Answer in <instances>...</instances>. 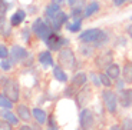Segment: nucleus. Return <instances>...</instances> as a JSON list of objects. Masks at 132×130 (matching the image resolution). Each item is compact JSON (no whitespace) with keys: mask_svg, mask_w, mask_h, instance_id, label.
<instances>
[{"mask_svg":"<svg viewBox=\"0 0 132 130\" xmlns=\"http://www.w3.org/2000/svg\"><path fill=\"white\" fill-rule=\"evenodd\" d=\"M40 126H42V124H39V123H36V124H33V130H42V127H40Z\"/></svg>","mask_w":132,"mask_h":130,"instance_id":"nucleus-47","label":"nucleus"},{"mask_svg":"<svg viewBox=\"0 0 132 130\" xmlns=\"http://www.w3.org/2000/svg\"><path fill=\"white\" fill-rule=\"evenodd\" d=\"M12 7H13V3H9L7 0H2V3H0V16L6 17L7 10L12 9Z\"/></svg>","mask_w":132,"mask_h":130,"instance_id":"nucleus-30","label":"nucleus"},{"mask_svg":"<svg viewBox=\"0 0 132 130\" xmlns=\"http://www.w3.org/2000/svg\"><path fill=\"white\" fill-rule=\"evenodd\" d=\"M75 2H76V0H68V6H73V3H75Z\"/></svg>","mask_w":132,"mask_h":130,"instance_id":"nucleus-49","label":"nucleus"},{"mask_svg":"<svg viewBox=\"0 0 132 130\" xmlns=\"http://www.w3.org/2000/svg\"><path fill=\"white\" fill-rule=\"evenodd\" d=\"M47 130H59L56 122H55V117H53L52 114H50L49 119H47Z\"/></svg>","mask_w":132,"mask_h":130,"instance_id":"nucleus-36","label":"nucleus"},{"mask_svg":"<svg viewBox=\"0 0 132 130\" xmlns=\"http://www.w3.org/2000/svg\"><path fill=\"white\" fill-rule=\"evenodd\" d=\"M78 130H82V129H78Z\"/></svg>","mask_w":132,"mask_h":130,"instance_id":"nucleus-51","label":"nucleus"},{"mask_svg":"<svg viewBox=\"0 0 132 130\" xmlns=\"http://www.w3.org/2000/svg\"><path fill=\"white\" fill-rule=\"evenodd\" d=\"M102 100H103V106H105L106 112L111 114H116L118 112V104H119V97L118 94L111 89H103L102 90Z\"/></svg>","mask_w":132,"mask_h":130,"instance_id":"nucleus-4","label":"nucleus"},{"mask_svg":"<svg viewBox=\"0 0 132 130\" xmlns=\"http://www.w3.org/2000/svg\"><path fill=\"white\" fill-rule=\"evenodd\" d=\"M126 2H129V0H113L112 3H113V6H115V7H121V6H123Z\"/></svg>","mask_w":132,"mask_h":130,"instance_id":"nucleus-41","label":"nucleus"},{"mask_svg":"<svg viewBox=\"0 0 132 130\" xmlns=\"http://www.w3.org/2000/svg\"><path fill=\"white\" fill-rule=\"evenodd\" d=\"M16 113H17V116L20 117V120L23 122V123H29L30 119L33 117L32 110H30L29 106H27V104H24V103H17Z\"/></svg>","mask_w":132,"mask_h":130,"instance_id":"nucleus-14","label":"nucleus"},{"mask_svg":"<svg viewBox=\"0 0 132 130\" xmlns=\"http://www.w3.org/2000/svg\"><path fill=\"white\" fill-rule=\"evenodd\" d=\"M37 60H39V63L42 66H45V67H49V66H55V63H53V57H52V52L50 50H45V52H40L39 56H37Z\"/></svg>","mask_w":132,"mask_h":130,"instance_id":"nucleus-22","label":"nucleus"},{"mask_svg":"<svg viewBox=\"0 0 132 130\" xmlns=\"http://www.w3.org/2000/svg\"><path fill=\"white\" fill-rule=\"evenodd\" d=\"M0 130H13V124L10 122L4 120V119H2L0 120Z\"/></svg>","mask_w":132,"mask_h":130,"instance_id":"nucleus-38","label":"nucleus"},{"mask_svg":"<svg viewBox=\"0 0 132 130\" xmlns=\"http://www.w3.org/2000/svg\"><path fill=\"white\" fill-rule=\"evenodd\" d=\"M86 81H88V73H85V72H76L72 76V85L76 86V87L85 86Z\"/></svg>","mask_w":132,"mask_h":130,"instance_id":"nucleus-24","label":"nucleus"},{"mask_svg":"<svg viewBox=\"0 0 132 130\" xmlns=\"http://www.w3.org/2000/svg\"><path fill=\"white\" fill-rule=\"evenodd\" d=\"M57 63L65 70H72V72L79 67V63H78V59L75 56V52L70 49L69 46L63 47V49H60L57 52Z\"/></svg>","mask_w":132,"mask_h":130,"instance_id":"nucleus-2","label":"nucleus"},{"mask_svg":"<svg viewBox=\"0 0 132 130\" xmlns=\"http://www.w3.org/2000/svg\"><path fill=\"white\" fill-rule=\"evenodd\" d=\"M109 130H122V127H121V124H112L109 127Z\"/></svg>","mask_w":132,"mask_h":130,"instance_id":"nucleus-45","label":"nucleus"},{"mask_svg":"<svg viewBox=\"0 0 132 130\" xmlns=\"http://www.w3.org/2000/svg\"><path fill=\"white\" fill-rule=\"evenodd\" d=\"M52 75H53V77L56 79L57 81H60V83H66V81L69 80V77H68V75H66V72H65V69H63L60 64L53 66Z\"/></svg>","mask_w":132,"mask_h":130,"instance_id":"nucleus-23","label":"nucleus"},{"mask_svg":"<svg viewBox=\"0 0 132 130\" xmlns=\"http://www.w3.org/2000/svg\"><path fill=\"white\" fill-rule=\"evenodd\" d=\"M105 73L112 79V80H118L119 77H122V67L119 64H116V63H112V64H109L108 67L105 69Z\"/></svg>","mask_w":132,"mask_h":130,"instance_id":"nucleus-21","label":"nucleus"},{"mask_svg":"<svg viewBox=\"0 0 132 130\" xmlns=\"http://www.w3.org/2000/svg\"><path fill=\"white\" fill-rule=\"evenodd\" d=\"M83 17H73L72 20L66 23V30L69 33H80V29H82V23H83Z\"/></svg>","mask_w":132,"mask_h":130,"instance_id":"nucleus-18","label":"nucleus"},{"mask_svg":"<svg viewBox=\"0 0 132 130\" xmlns=\"http://www.w3.org/2000/svg\"><path fill=\"white\" fill-rule=\"evenodd\" d=\"M19 130H33V127L29 126V123H24V124H22V126L19 127Z\"/></svg>","mask_w":132,"mask_h":130,"instance_id":"nucleus-44","label":"nucleus"},{"mask_svg":"<svg viewBox=\"0 0 132 130\" xmlns=\"http://www.w3.org/2000/svg\"><path fill=\"white\" fill-rule=\"evenodd\" d=\"M90 100H92V87L88 86V85L82 86V87L79 89V91L76 93V96H75V101H76L78 109L86 107V104L89 103Z\"/></svg>","mask_w":132,"mask_h":130,"instance_id":"nucleus-7","label":"nucleus"},{"mask_svg":"<svg viewBox=\"0 0 132 130\" xmlns=\"http://www.w3.org/2000/svg\"><path fill=\"white\" fill-rule=\"evenodd\" d=\"M119 42H116V46H125L126 44V39L125 37H118Z\"/></svg>","mask_w":132,"mask_h":130,"instance_id":"nucleus-43","label":"nucleus"},{"mask_svg":"<svg viewBox=\"0 0 132 130\" xmlns=\"http://www.w3.org/2000/svg\"><path fill=\"white\" fill-rule=\"evenodd\" d=\"M45 44L47 46V49H49L50 52H59L60 49L69 46V39L62 37L60 34H57L56 32H53L49 36V39L45 42Z\"/></svg>","mask_w":132,"mask_h":130,"instance_id":"nucleus-5","label":"nucleus"},{"mask_svg":"<svg viewBox=\"0 0 132 130\" xmlns=\"http://www.w3.org/2000/svg\"><path fill=\"white\" fill-rule=\"evenodd\" d=\"M12 24H10V22H7L6 17H2L0 16V33H2V37H4V39H7V37H10V34H12Z\"/></svg>","mask_w":132,"mask_h":130,"instance_id":"nucleus-25","label":"nucleus"},{"mask_svg":"<svg viewBox=\"0 0 132 130\" xmlns=\"http://www.w3.org/2000/svg\"><path fill=\"white\" fill-rule=\"evenodd\" d=\"M79 127L82 130H93L95 127V114L90 109L83 107L79 112Z\"/></svg>","mask_w":132,"mask_h":130,"instance_id":"nucleus-6","label":"nucleus"},{"mask_svg":"<svg viewBox=\"0 0 132 130\" xmlns=\"http://www.w3.org/2000/svg\"><path fill=\"white\" fill-rule=\"evenodd\" d=\"M99 32H101L99 27H90V29H86V30H83V32L79 33L78 40H79L80 43H92L93 44L95 40L98 39Z\"/></svg>","mask_w":132,"mask_h":130,"instance_id":"nucleus-11","label":"nucleus"},{"mask_svg":"<svg viewBox=\"0 0 132 130\" xmlns=\"http://www.w3.org/2000/svg\"><path fill=\"white\" fill-rule=\"evenodd\" d=\"M122 79L125 83L132 85V62H125V64L122 66Z\"/></svg>","mask_w":132,"mask_h":130,"instance_id":"nucleus-28","label":"nucleus"},{"mask_svg":"<svg viewBox=\"0 0 132 130\" xmlns=\"http://www.w3.org/2000/svg\"><path fill=\"white\" fill-rule=\"evenodd\" d=\"M123 83H125V80L123 79H118L116 80V89H118V91H121V90H123Z\"/></svg>","mask_w":132,"mask_h":130,"instance_id":"nucleus-40","label":"nucleus"},{"mask_svg":"<svg viewBox=\"0 0 132 130\" xmlns=\"http://www.w3.org/2000/svg\"><path fill=\"white\" fill-rule=\"evenodd\" d=\"M32 27H24L23 30H22V33H20V36H22V40H23L24 43H29L30 42V36H32Z\"/></svg>","mask_w":132,"mask_h":130,"instance_id":"nucleus-32","label":"nucleus"},{"mask_svg":"<svg viewBox=\"0 0 132 130\" xmlns=\"http://www.w3.org/2000/svg\"><path fill=\"white\" fill-rule=\"evenodd\" d=\"M2 119L10 122L13 126H19V123L22 122V120H20V117L17 116V114L12 113V110H6V109H2Z\"/></svg>","mask_w":132,"mask_h":130,"instance_id":"nucleus-26","label":"nucleus"},{"mask_svg":"<svg viewBox=\"0 0 132 130\" xmlns=\"http://www.w3.org/2000/svg\"><path fill=\"white\" fill-rule=\"evenodd\" d=\"M27 57H30V53L27 52V49H24L23 46H20V44L12 46L9 59L12 60V63H13V64H16V63H22V62H26Z\"/></svg>","mask_w":132,"mask_h":130,"instance_id":"nucleus-9","label":"nucleus"},{"mask_svg":"<svg viewBox=\"0 0 132 130\" xmlns=\"http://www.w3.org/2000/svg\"><path fill=\"white\" fill-rule=\"evenodd\" d=\"M109 39H111V34H109L108 30L101 29V32H99V34H98V39L95 40L93 46H95L96 49H102V47H105V46L111 42Z\"/></svg>","mask_w":132,"mask_h":130,"instance_id":"nucleus-17","label":"nucleus"},{"mask_svg":"<svg viewBox=\"0 0 132 130\" xmlns=\"http://www.w3.org/2000/svg\"><path fill=\"white\" fill-rule=\"evenodd\" d=\"M32 32L33 34L40 39L43 43L49 39V36L52 34L55 30L52 29V24H50V20L46 19V17H36L32 23Z\"/></svg>","mask_w":132,"mask_h":130,"instance_id":"nucleus-1","label":"nucleus"},{"mask_svg":"<svg viewBox=\"0 0 132 130\" xmlns=\"http://www.w3.org/2000/svg\"><path fill=\"white\" fill-rule=\"evenodd\" d=\"M76 86H73V85H70V86H68V87L65 89V91H63V96L65 97H75L76 96Z\"/></svg>","mask_w":132,"mask_h":130,"instance_id":"nucleus-35","label":"nucleus"},{"mask_svg":"<svg viewBox=\"0 0 132 130\" xmlns=\"http://www.w3.org/2000/svg\"><path fill=\"white\" fill-rule=\"evenodd\" d=\"M26 17H27V12H26V10L16 9V12H13L12 16L9 17V22H10V24H12L13 27H19L20 24L26 20Z\"/></svg>","mask_w":132,"mask_h":130,"instance_id":"nucleus-15","label":"nucleus"},{"mask_svg":"<svg viewBox=\"0 0 132 130\" xmlns=\"http://www.w3.org/2000/svg\"><path fill=\"white\" fill-rule=\"evenodd\" d=\"M89 76H90V80H92L93 86H96V87H101V86H102V81H101V76H99V73L92 72V73H89Z\"/></svg>","mask_w":132,"mask_h":130,"instance_id":"nucleus-34","label":"nucleus"},{"mask_svg":"<svg viewBox=\"0 0 132 130\" xmlns=\"http://www.w3.org/2000/svg\"><path fill=\"white\" fill-rule=\"evenodd\" d=\"M60 10H62V6L50 0V3H47L46 7H45V17H46V19H49V20H52L53 17L59 13Z\"/></svg>","mask_w":132,"mask_h":130,"instance_id":"nucleus-20","label":"nucleus"},{"mask_svg":"<svg viewBox=\"0 0 132 130\" xmlns=\"http://www.w3.org/2000/svg\"><path fill=\"white\" fill-rule=\"evenodd\" d=\"M88 4L86 0H76L73 6H70V19L73 17H83V12H85V7Z\"/></svg>","mask_w":132,"mask_h":130,"instance_id":"nucleus-16","label":"nucleus"},{"mask_svg":"<svg viewBox=\"0 0 132 130\" xmlns=\"http://www.w3.org/2000/svg\"><path fill=\"white\" fill-rule=\"evenodd\" d=\"M14 101H12L4 93L0 94V109H6V110H12L13 109Z\"/></svg>","mask_w":132,"mask_h":130,"instance_id":"nucleus-29","label":"nucleus"},{"mask_svg":"<svg viewBox=\"0 0 132 130\" xmlns=\"http://www.w3.org/2000/svg\"><path fill=\"white\" fill-rule=\"evenodd\" d=\"M101 9H102V6H101L99 0H90V2H88V4L85 7V12H83V19H90L92 16L98 14L101 12Z\"/></svg>","mask_w":132,"mask_h":130,"instance_id":"nucleus-12","label":"nucleus"},{"mask_svg":"<svg viewBox=\"0 0 132 130\" xmlns=\"http://www.w3.org/2000/svg\"><path fill=\"white\" fill-rule=\"evenodd\" d=\"M99 76H101V81H102V86L106 89H111L112 87V79L109 77L106 73H99Z\"/></svg>","mask_w":132,"mask_h":130,"instance_id":"nucleus-31","label":"nucleus"},{"mask_svg":"<svg viewBox=\"0 0 132 130\" xmlns=\"http://www.w3.org/2000/svg\"><path fill=\"white\" fill-rule=\"evenodd\" d=\"M121 127H122V130H132V119H131V117L123 119Z\"/></svg>","mask_w":132,"mask_h":130,"instance_id":"nucleus-37","label":"nucleus"},{"mask_svg":"<svg viewBox=\"0 0 132 130\" xmlns=\"http://www.w3.org/2000/svg\"><path fill=\"white\" fill-rule=\"evenodd\" d=\"M129 19H131V22H132V16H131V17H129Z\"/></svg>","mask_w":132,"mask_h":130,"instance_id":"nucleus-50","label":"nucleus"},{"mask_svg":"<svg viewBox=\"0 0 132 130\" xmlns=\"http://www.w3.org/2000/svg\"><path fill=\"white\" fill-rule=\"evenodd\" d=\"M12 66H13V63H12V60H10L9 57H7V59H2L0 67H2V70H3V72H9L10 69H12Z\"/></svg>","mask_w":132,"mask_h":130,"instance_id":"nucleus-33","label":"nucleus"},{"mask_svg":"<svg viewBox=\"0 0 132 130\" xmlns=\"http://www.w3.org/2000/svg\"><path fill=\"white\" fill-rule=\"evenodd\" d=\"M9 56H10V50L7 49L4 44H2V46H0V57H2V59H7Z\"/></svg>","mask_w":132,"mask_h":130,"instance_id":"nucleus-39","label":"nucleus"},{"mask_svg":"<svg viewBox=\"0 0 132 130\" xmlns=\"http://www.w3.org/2000/svg\"><path fill=\"white\" fill-rule=\"evenodd\" d=\"M69 19H70V14H69V13H66L65 10H60L59 13H57L55 17H53L52 20H50L52 29L55 30L56 33H59L60 30H62V27L66 26V23L69 22Z\"/></svg>","mask_w":132,"mask_h":130,"instance_id":"nucleus-10","label":"nucleus"},{"mask_svg":"<svg viewBox=\"0 0 132 130\" xmlns=\"http://www.w3.org/2000/svg\"><path fill=\"white\" fill-rule=\"evenodd\" d=\"M125 32H126V34H128V37L132 40V22H131V23L128 24V26L125 27Z\"/></svg>","mask_w":132,"mask_h":130,"instance_id":"nucleus-42","label":"nucleus"},{"mask_svg":"<svg viewBox=\"0 0 132 130\" xmlns=\"http://www.w3.org/2000/svg\"><path fill=\"white\" fill-rule=\"evenodd\" d=\"M112 63H113V50L111 49H103L95 57V66L98 69H101V70H105Z\"/></svg>","mask_w":132,"mask_h":130,"instance_id":"nucleus-8","label":"nucleus"},{"mask_svg":"<svg viewBox=\"0 0 132 130\" xmlns=\"http://www.w3.org/2000/svg\"><path fill=\"white\" fill-rule=\"evenodd\" d=\"M52 2H55V3H57V4H60V6H65V3H68V0H52Z\"/></svg>","mask_w":132,"mask_h":130,"instance_id":"nucleus-46","label":"nucleus"},{"mask_svg":"<svg viewBox=\"0 0 132 130\" xmlns=\"http://www.w3.org/2000/svg\"><path fill=\"white\" fill-rule=\"evenodd\" d=\"M32 114H33V119H35V122L39 124H45L47 123V119H49V116H47V113L45 110H43L42 107H39V106H36V107L32 109Z\"/></svg>","mask_w":132,"mask_h":130,"instance_id":"nucleus-19","label":"nucleus"},{"mask_svg":"<svg viewBox=\"0 0 132 130\" xmlns=\"http://www.w3.org/2000/svg\"><path fill=\"white\" fill-rule=\"evenodd\" d=\"M95 46L92 43H80L79 46V53L83 56V57H92L93 53H95Z\"/></svg>","mask_w":132,"mask_h":130,"instance_id":"nucleus-27","label":"nucleus"},{"mask_svg":"<svg viewBox=\"0 0 132 130\" xmlns=\"http://www.w3.org/2000/svg\"><path fill=\"white\" fill-rule=\"evenodd\" d=\"M2 93H4L12 101L17 103L20 100V89L19 83L14 79L2 77Z\"/></svg>","mask_w":132,"mask_h":130,"instance_id":"nucleus-3","label":"nucleus"},{"mask_svg":"<svg viewBox=\"0 0 132 130\" xmlns=\"http://www.w3.org/2000/svg\"><path fill=\"white\" fill-rule=\"evenodd\" d=\"M112 2H113V0H112Z\"/></svg>","mask_w":132,"mask_h":130,"instance_id":"nucleus-52","label":"nucleus"},{"mask_svg":"<svg viewBox=\"0 0 132 130\" xmlns=\"http://www.w3.org/2000/svg\"><path fill=\"white\" fill-rule=\"evenodd\" d=\"M119 106L123 109H128L132 106V87H126L119 91Z\"/></svg>","mask_w":132,"mask_h":130,"instance_id":"nucleus-13","label":"nucleus"},{"mask_svg":"<svg viewBox=\"0 0 132 130\" xmlns=\"http://www.w3.org/2000/svg\"><path fill=\"white\" fill-rule=\"evenodd\" d=\"M35 12H36V7H33V6L30 7L29 10H27V13H35Z\"/></svg>","mask_w":132,"mask_h":130,"instance_id":"nucleus-48","label":"nucleus"}]
</instances>
